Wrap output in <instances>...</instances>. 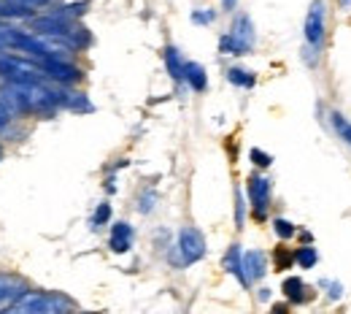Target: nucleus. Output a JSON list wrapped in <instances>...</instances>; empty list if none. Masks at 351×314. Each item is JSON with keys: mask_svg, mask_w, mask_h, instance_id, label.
Masks as SVG:
<instances>
[{"mask_svg": "<svg viewBox=\"0 0 351 314\" xmlns=\"http://www.w3.org/2000/svg\"><path fill=\"white\" fill-rule=\"evenodd\" d=\"M322 38H324V3L322 0H313L311 3V11H308L306 16V41L319 49Z\"/></svg>", "mask_w": 351, "mask_h": 314, "instance_id": "6", "label": "nucleus"}, {"mask_svg": "<svg viewBox=\"0 0 351 314\" xmlns=\"http://www.w3.org/2000/svg\"><path fill=\"white\" fill-rule=\"evenodd\" d=\"M330 120H332V128H335V133L341 135V141H346V144L351 146V122H349V120H346L343 114H338V111H335Z\"/></svg>", "mask_w": 351, "mask_h": 314, "instance_id": "20", "label": "nucleus"}, {"mask_svg": "<svg viewBox=\"0 0 351 314\" xmlns=\"http://www.w3.org/2000/svg\"><path fill=\"white\" fill-rule=\"evenodd\" d=\"M165 65H168V71H171V76H173L176 82L184 79V63H181V54L176 52L173 46L165 49Z\"/></svg>", "mask_w": 351, "mask_h": 314, "instance_id": "17", "label": "nucleus"}, {"mask_svg": "<svg viewBox=\"0 0 351 314\" xmlns=\"http://www.w3.org/2000/svg\"><path fill=\"white\" fill-rule=\"evenodd\" d=\"M221 52H230V54H246L252 46H254V25L249 16H238L232 30L227 36H221Z\"/></svg>", "mask_w": 351, "mask_h": 314, "instance_id": "4", "label": "nucleus"}, {"mask_svg": "<svg viewBox=\"0 0 351 314\" xmlns=\"http://www.w3.org/2000/svg\"><path fill=\"white\" fill-rule=\"evenodd\" d=\"M5 103H11L19 111H33V114H49L54 111L57 103H62V95L51 92L44 82H22V85H8L3 90Z\"/></svg>", "mask_w": 351, "mask_h": 314, "instance_id": "1", "label": "nucleus"}, {"mask_svg": "<svg viewBox=\"0 0 351 314\" xmlns=\"http://www.w3.org/2000/svg\"><path fill=\"white\" fill-rule=\"evenodd\" d=\"M295 260H298L303 269H311V266H316L319 252H316L313 247H300V249H295Z\"/></svg>", "mask_w": 351, "mask_h": 314, "instance_id": "21", "label": "nucleus"}, {"mask_svg": "<svg viewBox=\"0 0 351 314\" xmlns=\"http://www.w3.org/2000/svg\"><path fill=\"white\" fill-rule=\"evenodd\" d=\"M0 76L8 85H22V82H44L46 71L41 65L16 57V54H0Z\"/></svg>", "mask_w": 351, "mask_h": 314, "instance_id": "2", "label": "nucleus"}, {"mask_svg": "<svg viewBox=\"0 0 351 314\" xmlns=\"http://www.w3.org/2000/svg\"><path fill=\"white\" fill-rule=\"evenodd\" d=\"M178 252H181V263L189 266V263H197L203 255H206V238L197 227H181L178 233Z\"/></svg>", "mask_w": 351, "mask_h": 314, "instance_id": "5", "label": "nucleus"}, {"mask_svg": "<svg viewBox=\"0 0 351 314\" xmlns=\"http://www.w3.org/2000/svg\"><path fill=\"white\" fill-rule=\"evenodd\" d=\"M14 3L27 5V8H36V5H46V3H51V0H14Z\"/></svg>", "mask_w": 351, "mask_h": 314, "instance_id": "26", "label": "nucleus"}, {"mask_svg": "<svg viewBox=\"0 0 351 314\" xmlns=\"http://www.w3.org/2000/svg\"><path fill=\"white\" fill-rule=\"evenodd\" d=\"M227 79L238 87H254V74L252 71H243V68H230L227 71Z\"/></svg>", "mask_w": 351, "mask_h": 314, "instance_id": "19", "label": "nucleus"}, {"mask_svg": "<svg viewBox=\"0 0 351 314\" xmlns=\"http://www.w3.org/2000/svg\"><path fill=\"white\" fill-rule=\"evenodd\" d=\"M224 271H230V273H235L241 282H243V258H241V249L232 244L230 249H227V255H224Z\"/></svg>", "mask_w": 351, "mask_h": 314, "instance_id": "15", "label": "nucleus"}, {"mask_svg": "<svg viewBox=\"0 0 351 314\" xmlns=\"http://www.w3.org/2000/svg\"><path fill=\"white\" fill-rule=\"evenodd\" d=\"M22 295H25L22 282L14 279V276L0 273V304H3V301H16V298H22Z\"/></svg>", "mask_w": 351, "mask_h": 314, "instance_id": "12", "label": "nucleus"}, {"mask_svg": "<svg viewBox=\"0 0 351 314\" xmlns=\"http://www.w3.org/2000/svg\"><path fill=\"white\" fill-rule=\"evenodd\" d=\"M14 309L19 314H65L71 309V301L54 293H25L14 301Z\"/></svg>", "mask_w": 351, "mask_h": 314, "instance_id": "3", "label": "nucleus"}, {"mask_svg": "<svg viewBox=\"0 0 351 314\" xmlns=\"http://www.w3.org/2000/svg\"><path fill=\"white\" fill-rule=\"evenodd\" d=\"M341 290H343L341 284H330V298H332V301H335V298H341Z\"/></svg>", "mask_w": 351, "mask_h": 314, "instance_id": "27", "label": "nucleus"}, {"mask_svg": "<svg viewBox=\"0 0 351 314\" xmlns=\"http://www.w3.org/2000/svg\"><path fill=\"white\" fill-rule=\"evenodd\" d=\"M338 3H341L343 8H351V0H338Z\"/></svg>", "mask_w": 351, "mask_h": 314, "instance_id": "30", "label": "nucleus"}, {"mask_svg": "<svg viewBox=\"0 0 351 314\" xmlns=\"http://www.w3.org/2000/svg\"><path fill=\"white\" fill-rule=\"evenodd\" d=\"M235 3H238V0H221V5H224V11H232V8H235Z\"/></svg>", "mask_w": 351, "mask_h": 314, "instance_id": "29", "label": "nucleus"}, {"mask_svg": "<svg viewBox=\"0 0 351 314\" xmlns=\"http://www.w3.org/2000/svg\"><path fill=\"white\" fill-rule=\"evenodd\" d=\"M292 263H295V252L292 249H287V247H276L273 249V266H276V271H287Z\"/></svg>", "mask_w": 351, "mask_h": 314, "instance_id": "18", "label": "nucleus"}, {"mask_svg": "<svg viewBox=\"0 0 351 314\" xmlns=\"http://www.w3.org/2000/svg\"><path fill=\"white\" fill-rule=\"evenodd\" d=\"M249 157H252V163H254V166H260V168H267V166L273 163V157H270V155H265L263 149H252V152H249Z\"/></svg>", "mask_w": 351, "mask_h": 314, "instance_id": "23", "label": "nucleus"}, {"mask_svg": "<svg viewBox=\"0 0 351 314\" xmlns=\"http://www.w3.org/2000/svg\"><path fill=\"white\" fill-rule=\"evenodd\" d=\"M130 247H132V227L128 223H117L114 230H111V249L117 255H125V252H130Z\"/></svg>", "mask_w": 351, "mask_h": 314, "instance_id": "11", "label": "nucleus"}, {"mask_svg": "<svg viewBox=\"0 0 351 314\" xmlns=\"http://www.w3.org/2000/svg\"><path fill=\"white\" fill-rule=\"evenodd\" d=\"M265 276V255L260 249H252L243 255V284H252Z\"/></svg>", "mask_w": 351, "mask_h": 314, "instance_id": "10", "label": "nucleus"}, {"mask_svg": "<svg viewBox=\"0 0 351 314\" xmlns=\"http://www.w3.org/2000/svg\"><path fill=\"white\" fill-rule=\"evenodd\" d=\"M192 22H195V25H211V22H214V11L200 8V11L192 14Z\"/></svg>", "mask_w": 351, "mask_h": 314, "instance_id": "25", "label": "nucleus"}, {"mask_svg": "<svg viewBox=\"0 0 351 314\" xmlns=\"http://www.w3.org/2000/svg\"><path fill=\"white\" fill-rule=\"evenodd\" d=\"M30 16L27 5H19L14 0H0V19H25Z\"/></svg>", "mask_w": 351, "mask_h": 314, "instance_id": "16", "label": "nucleus"}, {"mask_svg": "<svg viewBox=\"0 0 351 314\" xmlns=\"http://www.w3.org/2000/svg\"><path fill=\"white\" fill-rule=\"evenodd\" d=\"M38 65L46 71V76H51V79H57V82H76V79L82 76V74H79L73 65H68L65 60H57V57L41 60Z\"/></svg>", "mask_w": 351, "mask_h": 314, "instance_id": "9", "label": "nucleus"}, {"mask_svg": "<svg viewBox=\"0 0 351 314\" xmlns=\"http://www.w3.org/2000/svg\"><path fill=\"white\" fill-rule=\"evenodd\" d=\"M249 198H252V206H254V217L265 220V209H267V201H270V181L265 177H252L249 179Z\"/></svg>", "mask_w": 351, "mask_h": 314, "instance_id": "7", "label": "nucleus"}, {"mask_svg": "<svg viewBox=\"0 0 351 314\" xmlns=\"http://www.w3.org/2000/svg\"><path fill=\"white\" fill-rule=\"evenodd\" d=\"M273 227H276V233H278L281 238H292V236H295V225L287 223V220H273Z\"/></svg>", "mask_w": 351, "mask_h": 314, "instance_id": "22", "label": "nucleus"}, {"mask_svg": "<svg viewBox=\"0 0 351 314\" xmlns=\"http://www.w3.org/2000/svg\"><path fill=\"white\" fill-rule=\"evenodd\" d=\"M0 160H3V146H0Z\"/></svg>", "mask_w": 351, "mask_h": 314, "instance_id": "31", "label": "nucleus"}, {"mask_svg": "<svg viewBox=\"0 0 351 314\" xmlns=\"http://www.w3.org/2000/svg\"><path fill=\"white\" fill-rule=\"evenodd\" d=\"M284 295H287L289 301H295V304H303V301L308 298L303 279H300V276H289V279H284Z\"/></svg>", "mask_w": 351, "mask_h": 314, "instance_id": "14", "label": "nucleus"}, {"mask_svg": "<svg viewBox=\"0 0 351 314\" xmlns=\"http://www.w3.org/2000/svg\"><path fill=\"white\" fill-rule=\"evenodd\" d=\"M33 30H36V33H41V36H51V38H65V36H71V33H73L62 14L36 19V22H33Z\"/></svg>", "mask_w": 351, "mask_h": 314, "instance_id": "8", "label": "nucleus"}, {"mask_svg": "<svg viewBox=\"0 0 351 314\" xmlns=\"http://www.w3.org/2000/svg\"><path fill=\"white\" fill-rule=\"evenodd\" d=\"M108 217H111V206H108V203H100L97 212H95V217H92V225L108 223Z\"/></svg>", "mask_w": 351, "mask_h": 314, "instance_id": "24", "label": "nucleus"}, {"mask_svg": "<svg viewBox=\"0 0 351 314\" xmlns=\"http://www.w3.org/2000/svg\"><path fill=\"white\" fill-rule=\"evenodd\" d=\"M270 314H289V309H287V304H276V306L270 309Z\"/></svg>", "mask_w": 351, "mask_h": 314, "instance_id": "28", "label": "nucleus"}, {"mask_svg": "<svg viewBox=\"0 0 351 314\" xmlns=\"http://www.w3.org/2000/svg\"><path fill=\"white\" fill-rule=\"evenodd\" d=\"M184 79L192 85V90H197V92H203L208 87L206 71H203V65H197V63H186V65H184Z\"/></svg>", "mask_w": 351, "mask_h": 314, "instance_id": "13", "label": "nucleus"}]
</instances>
